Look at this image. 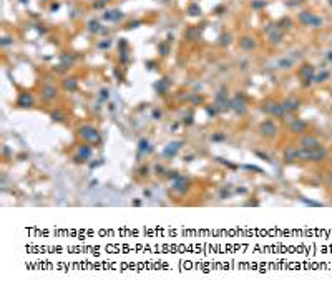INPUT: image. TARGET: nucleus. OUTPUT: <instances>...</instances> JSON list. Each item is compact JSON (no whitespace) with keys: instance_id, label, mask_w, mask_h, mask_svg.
<instances>
[{"instance_id":"4468645a","label":"nucleus","mask_w":332,"mask_h":290,"mask_svg":"<svg viewBox=\"0 0 332 290\" xmlns=\"http://www.w3.org/2000/svg\"><path fill=\"white\" fill-rule=\"evenodd\" d=\"M282 105H284L286 111H294V109H297V106H299V103L296 100H287L286 103H282Z\"/></svg>"},{"instance_id":"7ed1b4c3","label":"nucleus","mask_w":332,"mask_h":290,"mask_svg":"<svg viewBox=\"0 0 332 290\" xmlns=\"http://www.w3.org/2000/svg\"><path fill=\"white\" fill-rule=\"evenodd\" d=\"M91 154H93L91 146H88V144H82V146H78V154L75 156V161L76 162H86L88 159L91 158Z\"/></svg>"},{"instance_id":"a211bd4d","label":"nucleus","mask_w":332,"mask_h":290,"mask_svg":"<svg viewBox=\"0 0 332 290\" xmlns=\"http://www.w3.org/2000/svg\"><path fill=\"white\" fill-rule=\"evenodd\" d=\"M211 139H213V141H224L226 139V133H221V131L219 133H214L213 136H211Z\"/></svg>"},{"instance_id":"1a4fd4ad","label":"nucleus","mask_w":332,"mask_h":290,"mask_svg":"<svg viewBox=\"0 0 332 290\" xmlns=\"http://www.w3.org/2000/svg\"><path fill=\"white\" fill-rule=\"evenodd\" d=\"M301 144H302V148H306V149H314V148L320 146L319 141H317L316 138H312V136H304L301 139Z\"/></svg>"},{"instance_id":"ddd939ff","label":"nucleus","mask_w":332,"mask_h":290,"mask_svg":"<svg viewBox=\"0 0 332 290\" xmlns=\"http://www.w3.org/2000/svg\"><path fill=\"white\" fill-rule=\"evenodd\" d=\"M33 105V100H32V96L28 93H23L22 96H20V100H19V106H32Z\"/></svg>"},{"instance_id":"412c9836","label":"nucleus","mask_w":332,"mask_h":290,"mask_svg":"<svg viewBox=\"0 0 332 290\" xmlns=\"http://www.w3.org/2000/svg\"><path fill=\"white\" fill-rule=\"evenodd\" d=\"M302 202L307 204V206H316V207L320 206V202H314V201H310V199H302Z\"/></svg>"},{"instance_id":"f3484780","label":"nucleus","mask_w":332,"mask_h":290,"mask_svg":"<svg viewBox=\"0 0 332 290\" xmlns=\"http://www.w3.org/2000/svg\"><path fill=\"white\" fill-rule=\"evenodd\" d=\"M52 119H53V121H63L65 116H63L62 111H53V113H52Z\"/></svg>"},{"instance_id":"9b49d317","label":"nucleus","mask_w":332,"mask_h":290,"mask_svg":"<svg viewBox=\"0 0 332 290\" xmlns=\"http://www.w3.org/2000/svg\"><path fill=\"white\" fill-rule=\"evenodd\" d=\"M151 149H153V148H151L150 141H148L146 138L140 139V143H138V154H140V156H141V154H148Z\"/></svg>"},{"instance_id":"20e7f679","label":"nucleus","mask_w":332,"mask_h":290,"mask_svg":"<svg viewBox=\"0 0 332 290\" xmlns=\"http://www.w3.org/2000/svg\"><path fill=\"white\" fill-rule=\"evenodd\" d=\"M264 109H266L267 113H271L273 116H276V118H281V116L286 113L284 105H279V103H267V105H264Z\"/></svg>"},{"instance_id":"423d86ee","label":"nucleus","mask_w":332,"mask_h":290,"mask_svg":"<svg viewBox=\"0 0 332 290\" xmlns=\"http://www.w3.org/2000/svg\"><path fill=\"white\" fill-rule=\"evenodd\" d=\"M183 146V141H173V143H169L168 146L164 148V156L166 158H173L178 154V151L181 149Z\"/></svg>"},{"instance_id":"5701e85b","label":"nucleus","mask_w":332,"mask_h":290,"mask_svg":"<svg viewBox=\"0 0 332 290\" xmlns=\"http://www.w3.org/2000/svg\"><path fill=\"white\" fill-rule=\"evenodd\" d=\"M153 118H154V119L161 118V111H160V109H154V113H153Z\"/></svg>"},{"instance_id":"6ab92c4d","label":"nucleus","mask_w":332,"mask_h":290,"mask_svg":"<svg viewBox=\"0 0 332 290\" xmlns=\"http://www.w3.org/2000/svg\"><path fill=\"white\" fill-rule=\"evenodd\" d=\"M327 78H329V73H327V72H322L320 75L316 76V81H326Z\"/></svg>"},{"instance_id":"39448f33","label":"nucleus","mask_w":332,"mask_h":290,"mask_svg":"<svg viewBox=\"0 0 332 290\" xmlns=\"http://www.w3.org/2000/svg\"><path fill=\"white\" fill-rule=\"evenodd\" d=\"M188 186H189V181L186 178H183V176H178V178L173 181V189L178 191L179 194H185L186 189H188Z\"/></svg>"},{"instance_id":"f03ea898","label":"nucleus","mask_w":332,"mask_h":290,"mask_svg":"<svg viewBox=\"0 0 332 290\" xmlns=\"http://www.w3.org/2000/svg\"><path fill=\"white\" fill-rule=\"evenodd\" d=\"M259 133L261 136H266V138H274L277 134V126L274 121H271V119H266V121H263L259 125Z\"/></svg>"},{"instance_id":"dca6fc26","label":"nucleus","mask_w":332,"mask_h":290,"mask_svg":"<svg viewBox=\"0 0 332 290\" xmlns=\"http://www.w3.org/2000/svg\"><path fill=\"white\" fill-rule=\"evenodd\" d=\"M55 88H45V93H43V96L47 98V100H52V98L55 96Z\"/></svg>"},{"instance_id":"2eb2a0df","label":"nucleus","mask_w":332,"mask_h":290,"mask_svg":"<svg viewBox=\"0 0 332 290\" xmlns=\"http://www.w3.org/2000/svg\"><path fill=\"white\" fill-rule=\"evenodd\" d=\"M302 75L307 76L309 80H312V78H314V70H312V66H310V65H306L304 68H302Z\"/></svg>"},{"instance_id":"393cba45","label":"nucleus","mask_w":332,"mask_h":290,"mask_svg":"<svg viewBox=\"0 0 332 290\" xmlns=\"http://www.w3.org/2000/svg\"><path fill=\"white\" fill-rule=\"evenodd\" d=\"M329 60H330V62H332V52L329 53Z\"/></svg>"},{"instance_id":"b1692460","label":"nucleus","mask_w":332,"mask_h":290,"mask_svg":"<svg viewBox=\"0 0 332 290\" xmlns=\"http://www.w3.org/2000/svg\"><path fill=\"white\" fill-rule=\"evenodd\" d=\"M140 174H141V176L148 174V168H141V169H140Z\"/></svg>"},{"instance_id":"0eeeda50","label":"nucleus","mask_w":332,"mask_h":290,"mask_svg":"<svg viewBox=\"0 0 332 290\" xmlns=\"http://www.w3.org/2000/svg\"><path fill=\"white\" fill-rule=\"evenodd\" d=\"M289 128H291L292 133L302 134V133H306V129H307V123L302 121V119H292V123L289 125Z\"/></svg>"},{"instance_id":"f8f14e48","label":"nucleus","mask_w":332,"mask_h":290,"mask_svg":"<svg viewBox=\"0 0 332 290\" xmlns=\"http://www.w3.org/2000/svg\"><path fill=\"white\" fill-rule=\"evenodd\" d=\"M231 106H232V108H234V109H236V111H238V113H239V115H242V113H244V111H246V106H244V101H242V100H239V96H238V98H236V100H232V101H231Z\"/></svg>"},{"instance_id":"9d476101","label":"nucleus","mask_w":332,"mask_h":290,"mask_svg":"<svg viewBox=\"0 0 332 290\" xmlns=\"http://www.w3.org/2000/svg\"><path fill=\"white\" fill-rule=\"evenodd\" d=\"M301 20L304 23H309V25H320V18H317V17H314L310 12H304L301 15Z\"/></svg>"},{"instance_id":"aec40b11","label":"nucleus","mask_w":332,"mask_h":290,"mask_svg":"<svg viewBox=\"0 0 332 290\" xmlns=\"http://www.w3.org/2000/svg\"><path fill=\"white\" fill-rule=\"evenodd\" d=\"M279 65H281V68H289V66H292V62L291 60H281Z\"/></svg>"},{"instance_id":"f257e3e1","label":"nucleus","mask_w":332,"mask_h":290,"mask_svg":"<svg viewBox=\"0 0 332 290\" xmlns=\"http://www.w3.org/2000/svg\"><path fill=\"white\" fill-rule=\"evenodd\" d=\"M78 136L83 141H86L88 144H98L101 141V136L98 133V129L93 128V126H88V125H85L78 129Z\"/></svg>"},{"instance_id":"4be33fe9","label":"nucleus","mask_w":332,"mask_h":290,"mask_svg":"<svg viewBox=\"0 0 332 290\" xmlns=\"http://www.w3.org/2000/svg\"><path fill=\"white\" fill-rule=\"evenodd\" d=\"M229 196H231V192H229V191L221 189V192H219V197H221V199H224V197H229Z\"/></svg>"},{"instance_id":"6e6552de","label":"nucleus","mask_w":332,"mask_h":290,"mask_svg":"<svg viewBox=\"0 0 332 290\" xmlns=\"http://www.w3.org/2000/svg\"><path fill=\"white\" fill-rule=\"evenodd\" d=\"M296 159H299V149H296V148H292V146L286 148V151H284V161H286V162H292V161H296Z\"/></svg>"}]
</instances>
